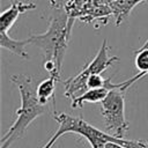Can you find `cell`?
<instances>
[{
  "mask_svg": "<svg viewBox=\"0 0 148 148\" xmlns=\"http://www.w3.org/2000/svg\"><path fill=\"white\" fill-rule=\"evenodd\" d=\"M72 29V21L64 10H56L45 32L31 35L30 45L38 47L44 58V68L51 76L60 79L62 60L67 49Z\"/></svg>",
  "mask_w": 148,
  "mask_h": 148,
  "instance_id": "obj_1",
  "label": "cell"
},
{
  "mask_svg": "<svg viewBox=\"0 0 148 148\" xmlns=\"http://www.w3.org/2000/svg\"><path fill=\"white\" fill-rule=\"evenodd\" d=\"M9 79L20 91L21 106L15 112V121L2 135L0 148H9L15 141L24 135L25 131L36 118L47 112V106L43 105L38 99L37 86L32 76L27 74H13Z\"/></svg>",
  "mask_w": 148,
  "mask_h": 148,
  "instance_id": "obj_2",
  "label": "cell"
},
{
  "mask_svg": "<svg viewBox=\"0 0 148 148\" xmlns=\"http://www.w3.org/2000/svg\"><path fill=\"white\" fill-rule=\"evenodd\" d=\"M109 45L108 40L104 39L97 54L90 60V62L75 76H72L67 79L65 84V91L64 95L71 99H74L75 97L80 96V94L84 90H88L87 88V80L92 74H102L104 71H106L114 61L118 60V57H110L109 53Z\"/></svg>",
  "mask_w": 148,
  "mask_h": 148,
  "instance_id": "obj_3",
  "label": "cell"
},
{
  "mask_svg": "<svg viewBox=\"0 0 148 148\" xmlns=\"http://www.w3.org/2000/svg\"><path fill=\"white\" fill-rule=\"evenodd\" d=\"M101 113L108 133L124 138L128 130V121L125 117L124 90L119 88L111 89L101 102Z\"/></svg>",
  "mask_w": 148,
  "mask_h": 148,
  "instance_id": "obj_4",
  "label": "cell"
},
{
  "mask_svg": "<svg viewBox=\"0 0 148 148\" xmlns=\"http://www.w3.org/2000/svg\"><path fill=\"white\" fill-rule=\"evenodd\" d=\"M37 7L34 2H24V1H14L12 2V6L1 13L0 15V31H6L13 27V24L16 22L18 16L28 10H32Z\"/></svg>",
  "mask_w": 148,
  "mask_h": 148,
  "instance_id": "obj_5",
  "label": "cell"
},
{
  "mask_svg": "<svg viewBox=\"0 0 148 148\" xmlns=\"http://www.w3.org/2000/svg\"><path fill=\"white\" fill-rule=\"evenodd\" d=\"M0 45L2 49L8 50L13 54H16L21 58H29V54L27 53V45H30L29 38L23 39V40H16L13 39L6 31H0Z\"/></svg>",
  "mask_w": 148,
  "mask_h": 148,
  "instance_id": "obj_6",
  "label": "cell"
},
{
  "mask_svg": "<svg viewBox=\"0 0 148 148\" xmlns=\"http://www.w3.org/2000/svg\"><path fill=\"white\" fill-rule=\"evenodd\" d=\"M109 91H110V89L106 87L88 89L84 92H82L80 96L72 99V108L73 109L82 108L84 103H97V102L101 103L105 98V96L108 95Z\"/></svg>",
  "mask_w": 148,
  "mask_h": 148,
  "instance_id": "obj_7",
  "label": "cell"
},
{
  "mask_svg": "<svg viewBox=\"0 0 148 148\" xmlns=\"http://www.w3.org/2000/svg\"><path fill=\"white\" fill-rule=\"evenodd\" d=\"M58 80L54 76H49L47 79L43 80L38 86H37V96L39 102L43 105H47V103L52 99L54 103V91H56V82Z\"/></svg>",
  "mask_w": 148,
  "mask_h": 148,
  "instance_id": "obj_8",
  "label": "cell"
},
{
  "mask_svg": "<svg viewBox=\"0 0 148 148\" xmlns=\"http://www.w3.org/2000/svg\"><path fill=\"white\" fill-rule=\"evenodd\" d=\"M142 0H114L111 2V8L112 12L114 14V16L117 17V25L121 22V20L128 15V13L131 12V9Z\"/></svg>",
  "mask_w": 148,
  "mask_h": 148,
  "instance_id": "obj_9",
  "label": "cell"
},
{
  "mask_svg": "<svg viewBox=\"0 0 148 148\" xmlns=\"http://www.w3.org/2000/svg\"><path fill=\"white\" fill-rule=\"evenodd\" d=\"M105 80L106 79L102 77L101 74H92L87 80V88L88 89H92V88L105 87Z\"/></svg>",
  "mask_w": 148,
  "mask_h": 148,
  "instance_id": "obj_10",
  "label": "cell"
},
{
  "mask_svg": "<svg viewBox=\"0 0 148 148\" xmlns=\"http://www.w3.org/2000/svg\"><path fill=\"white\" fill-rule=\"evenodd\" d=\"M105 148H128L124 145H120V143H117V142H112V141H109L105 143Z\"/></svg>",
  "mask_w": 148,
  "mask_h": 148,
  "instance_id": "obj_11",
  "label": "cell"
}]
</instances>
